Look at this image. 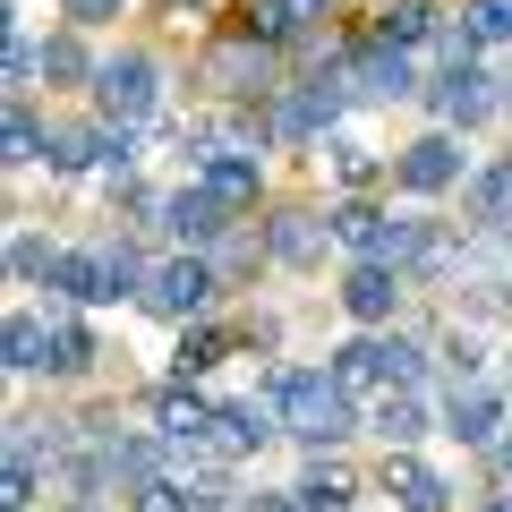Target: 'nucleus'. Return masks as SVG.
I'll return each mask as SVG.
<instances>
[{
    "mask_svg": "<svg viewBox=\"0 0 512 512\" xmlns=\"http://www.w3.org/2000/svg\"><path fill=\"white\" fill-rule=\"evenodd\" d=\"M265 402L282 410V436H299V444H316V453H325V444H342L350 427V393H342V376H333V367H282L274 384H265Z\"/></svg>",
    "mask_w": 512,
    "mask_h": 512,
    "instance_id": "f257e3e1",
    "label": "nucleus"
},
{
    "mask_svg": "<svg viewBox=\"0 0 512 512\" xmlns=\"http://www.w3.org/2000/svg\"><path fill=\"white\" fill-rule=\"evenodd\" d=\"M154 94H163V69H154L146 52H111V60H103V77H94V111H103L111 128L154 120Z\"/></svg>",
    "mask_w": 512,
    "mask_h": 512,
    "instance_id": "f03ea898",
    "label": "nucleus"
},
{
    "mask_svg": "<svg viewBox=\"0 0 512 512\" xmlns=\"http://www.w3.org/2000/svg\"><path fill=\"white\" fill-rule=\"evenodd\" d=\"M146 308L171 316V325L205 316V308H214V265H205V256H163V265H154V282H146Z\"/></svg>",
    "mask_w": 512,
    "mask_h": 512,
    "instance_id": "7ed1b4c3",
    "label": "nucleus"
},
{
    "mask_svg": "<svg viewBox=\"0 0 512 512\" xmlns=\"http://www.w3.org/2000/svg\"><path fill=\"white\" fill-rule=\"evenodd\" d=\"M393 180H402L410 197H444V188H461V137H453V128H427L419 146L393 154Z\"/></svg>",
    "mask_w": 512,
    "mask_h": 512,
    "instance_id": "20e7f679",
    "label": "nucleus"
},
{
    "mask_svg": "<svg viewBox=\"0 0 512 512\" xmlns=\"http://www.w3.org/2000/svg\"><path fill=\"white\" fill-rule=\"evenodd\" d=\"M342 77H350L359 103H402V94H419V69H410V52H393V43L342 52Z\"/></svg>",
    "mask_w": 512,
    "mask_h": 512,
    "instance_id": "39448f33",
    "label": "nucleus"
},
{
    "mask_svg": "<svg viewBox=\"0 0 512 512\" xmlns=\"http://www.w3.org/2000/svg\"><path fill=\"white\" fill-rule=\"evenodd\" d=\"M154 214H163V231H171V239H180V248H188V256H205V248H214V239H222V214H231V205H222V197H214V188H205V180H197V188H171V197H163V205H154Z\"/></svg>",
    "mask_w": 512,
    "mask_h": 512,
    "instance_id": "423d86ee",
    "label": "nucleus"
},
{
    "mask_svg": "<svg viewBox=\"0 0 512 512\" xmlns=\"http://www.w3.org/2000/svg\"><path fill=\"white\" fill-rule=\"evenodd\" d=\"M427 103H436V120H444V128H470V120H487L504 94H495V77L478 69V60H461V69H444L436 86H427Z\"/></svg>",
    "mask_w": 512,
    "mask_h": 512,
    "instance_id": "0eeeda50",
    "label": "nucleus"
},
{
    "mask_svg": "<svg viewBox=\"0 0 512 512\" xmlns=\"http://www.w3.org/2000/svg\"><path fill=\"white\" fill-rule=\"evenodd\" d=\"M325 239H333V222L308 214V205H291V214H274V231H265V256L291 265V274H308V265H325Z\"/></svg>",
    "mask_w": 512,
    "mask_h": 512,
    "instance_id": "6e6552de",
    "label": "nucleus"
},
{
    "mask_svg": "<svg viewBox=\"0 0 512 512\" xmlns=\"http://www.w3.org/2000/svg\"><path fill=\"white\" fill-rule=\"evenodd\" d=\"M52 291H60V299H77V308H103V299H120L111 248H60V265H52Z\"/></svg>",
    "mask_w": 512,
    "mask_h": 512,
    "instance_id": "1a4fd4ad",
    "label": "nucleus"
},
{
    "mask_svg": "<svg viewBox=\"0 0 512 512\" xmlns=\"http://www.w3.org/2000/svg\"><path fill=\"white\" fill-rule=\"evenodd\" d=\"M342 308L359 325H384V316L402 308V265H350L342 274Z\"/></svg>",
    "mask_w": 512,
    "mask_h": 512,
    "instance_id": "9d476101",
    "label": "nucleus"
},
{
    "mask_svg": "<svg viewBox=\"0 0 512 512\" xmlns=\"http://www.w3.org/2000/svg\"><path fill=\"white\" fill-rule=\"evenodd\" d=\"M197 180L214 188L222 205H256V188H265V163H256L248 146H214V154L197 163Z\"/></svg>",
    "mask_w": 512,
    "mask_h": 512,
    "instance_id": "9b49d317",
    "label": "nucleus"
},
{
    "mask_svg": "<svg viewBox=\"0 0 512 512\" xmlns=\"http://www.w3.org/2000/svg\"><path fill=\"white\" fill-rule=\"evenodd\" d=\"M470 222L487 239H512V154H495L487 171H470Z\"/></svg>",
    "mask_w": 512,
    "mask_h": 512,
    "instance_id": "f8f14e48",
    "label": "nucleus"
},
{
    "mask_svg": "<svg viewBox=\"0 0 512 512\" xmlns=\"http://www.w3.org/2000/svg\"><path fill=\"white\" fill-rule=\"evenodd\" d=\"M495 419H504V393H495V384H453V402H444V436L495 444Z\"/></svg>",
    "mask_w": 512,
    "mask_h": 512,
    "instance_id": "ddd939ff",
    "label": "nucleus"
},
{
    "mask_svg": "<svg viewBox=\"0 0 512 512\" xmlns=\"http://www.w3.org/2000/svg\"><path fill=\"white\" fill-rule=\"evenodd\" d=\"M359 427L384 444V453H410V444L427 436V410H419V393H376V410H367Z\"/></svg>",
    "mask_w": 512,
    "mask_h": 512,
    "instance_id": "4468645a",
    "label": "nucleus"
},
{
    "mask_svg": "<svg viewBox=\"0 0 512 512\" xmlns=\"http://www.w3.org/2000/svg\"><path fill=\"white\" fill-rule=\"evenodd\" d=\"M384 487L402 495V512H444V504H453V487H444V478L427 470V461H410V453H393V461H384Z\"/></svg>",
    "mask_w": 512,
    "mask_h": 512,
    "instance_id": "2eb2a0df",
    "label": "nucleus"
},
{
    "mask_svg": "<svg viewBox=\"0 0 512 512\" xmlns=\"http://www.w3.org/2000/svg\"><path fill=\"white\" fill-rule=\"evenodd\" d=\"M333 376H342V393H393L384 342H342V350H333Z\"/></svg>",
    "mask_w": 512,
    "mask_h": 512,
    "instance_id": "dca6fc26",
    "label": "nucleus"
},
{
    "mask_svg": "<svg viewBox=\"0 0 512 512\" xmlns=\"http://www.w3.org/2000/svg\"><path fill=\"white\" fill-rule=\"evenodd\" d=\"M427 35H436V9L427 0H384L376 9V43H393V52H419Z\"/></svg>",
    "mask_w": 512,
    "mask_h": 512,
    "instance_id": "f3484780",
    "label": "nucleus"
},
{
    "mask_svg": "<svg viewBox=\"0 0 512 512\" xmlns=\"http://www.w3.org/2000/svg\"><path fill=\"white\" fill-rule=\"evenodd\" d=\"M0 350H9V367H18V376H52V325H43V316H9Z\"/></svg>",
    "mask_w": 512,
    "mask_h": 512,
    "instance_id": "a211bd4d",
    "label": "nucleus"
},
{
    "mask_svg": "<svg viewBox=\"0 0 512 512\" xmlns=\"http://www.w3.org/2000/svg\"><path fill=\"white\" fill-rule=\"evenodd\" d=\"M69 453V436H60L52 419H9V470H43V461Z\"/></svg>",
    "mask_w": 512,
    "mask_h": 512,
    "instance_id": "6ab92c4d",
    "label": "nucleus"
},
{
    "mask_svg": "<svg viewBox=\"0 0 512 512\" xmlns=\"http://www.w3.org/2000/svg\"><path fill=\"white\" fill-rule=\"evenodd\" d=\"M43 77H52V86H86V77H103V60H86L77 35H52L43 43Z\"/></svg>",
    "mask_w": 512,
    "mask_h": 512,
    "instance_id": "aec40b11",
    "label": "nucleus"
},
{
    "mask_svg": "<svg viewBox=\"0 0 512 512\" xmlns=\"http://www.w3.org/2000/svg\"><path fill=\"white\" fill-rule=\"evenodd\" d=\"M308 18H325V0H256V35H265V43L299 35Z\"/></svg>",
    "mask_w": 512,
    "mask_h": 512,
    "instance_id": "412c9836",
    "label": "nucleus"
},
{
    "mask_svg": "<svg viewBox=\"0 0 512 512\" xmlns=\"http://www.w3.org/2000/svg\"><path fill=\"white\" fill-rule=\"evenodd\" d=\"M86 367H94V333L60 316V325H52V376H86Z\"/></svg>",
    "mask_w": 512,
    "mask_h": 512,
    "instance_id": "4be33fe9",
    "label": "nucleus"
},
{
    "mask_svg": "<svg viewBox=\"0 0 512 512\" xmlns=\"http://www.w3.org/2000/svg\"><path fill=\"white\" fill-rule=\"evenodd\" d=\"M214 77H222L231 94H265V52H256V43H239V52L214 60Z\"/></svg>",
    "mask_w": 512,
    "mask_h": 512,
    "instance_id": "5701e85b",
    "label": "nucleus"
},
{
    "mask_svg": "<svg viewBox=\"0 0 512 512\" xmlns=\"http://www.w3.org/2000/svg\"><path fill=\"white\" fill-rule=\"evenodd\" d=\"M350 495H359V487H350L342 470H325V461H316L308 487H299V504H308V512H350Z\"/></svg>",
    "mask_w": 512,
    "mask_h": 512,
    "instance_id": "b1692460",
    "label": "nucleus"
},
{
    "mask_svg": "<svg viewBox=\"0 0 512 512\" xmlns=\"http://www.w3.org/2000/svg\"><path fill=\"white\" fill-rule=\"evenodd\" d=\"M52 154V137H43V120L26 103H9V163H43Z\"/></svg>",
    "mask_w": 512,
    "mask_h": 512,
    "instance_id": "393cba45",
    "label": "nucleus"
},
{
    "mask_svg": "<svg viewBox=\"0 0 512 512\" xmlns=\"http://www.w3.org/2000/svg\"><path fill=\"white\" fill-rule=\"evenodd\" d=\"M52 265H60V248H43V239L35 231H18V239H9V274H18V282H52Z\"/></svg>",
    "mask_w": 512,
    "mask_h": 512,
    "instance_id": "a878e982",
    "label": "nucleus"
},
{
    "mask_svg": "<svg viewBox=\"0 0 512 512\" xmlns=\"http://www.w3.org/2000/svg\"><path fill=\"white\" fill-rule=\"evenodd\" d=\"M35 77H43V43H35V35H9V94L26 103V86H35Z\"/></svg>",
    "mask_w": 512,
    "mask_h": 512,
    "instance_id": "bb28decb",
    "label": "nucleus"
},
{
    "mask_svg": "<svg viewBox=\"0 0 512 512\" xmlns=\"http://www.w3.org/2000/svg\"><path fill=\"white\" fill-rule=\"evenodd\" d=\"M470 43H512V0H470Z\"/></svg>",
    "mask_w": 512,
    "mask_h": 512,
    "instance_id": "cd10ccee",
    "label": "nucleus"
},
{
    "mask_svg": "<svg viewBox=\"0 0 512 512\" xmlns=\"http://www.w3.org/2000/svg\"><path fill=\"white\" fill-rule=\"evenodd\" d=\"M384 367H393V393H410V384H419V367H427V350H419V342H393V333H384Z\"/></svg>",
    "mask_w": 512,
    "mask_h": 512,
    "instance_id": "c85d7f7f",
    "label": "nucleus"
},
{
    "mask_svg": "<svg viewBox=\"0 0 512 512\" xmlns=\"http://www.w3.org/2000/svg\"><path fill=\"white\" fill-rule=\"evenodd\" d=\"M333 171H342L350 188H367V180H376L384 163H376V154H367V146H350V137H342V146H333Z\"/></svg>",
    "mask_w": 512,
    "mask_h": 512,
    "instance_id": "c756f323",
    "label": "nucleus"
},
{
    "mask_svg": "<svg viewBox=\"0 0 512 512\" xmlns=\"http://www.w3.org/2000/svg\"><path fill=\"white\" fill-rule=\"evenodd\" d=\"M214 359H222V333H205V325H197V333L180 342V376H197V367H214Z\"/></svg>",
    "mask_w": 512,
    "mask_h": 512,
    "instance_id": "7c9ffc66",
    "label": "nucleus"
},
{
    "mask_svg": "<svg viewBox=\"0 0 512 512\" xmlns=\"http://www.w3.org/2000/svg\"><path fill=\"white\" fill-rule=\"evenodd\" d=\"M120 9H128V0H60V18H69V26H111Z\"/></svg>",
    "mask_w": 512,
    "mask_h": 512,
    "instance_id": "2f4dec72",
    "label": "nucleus"
},
{
    "mask_svg": "<svg viewBox=\"0 0 512 512\" xmlns=\"http://www.w3.org/2000/svg\"><path fill=\"white\" fill-rule=\"evenodd\" d=\"M444 367H453V384H478V342H470V333L444 342Z\"/></svg>",
    "mask_w": 512,
    "mask_h": 512,
    "instance_id": "473e14b6",
    "label": "nucleus"
},
{
    "mask_svg": "<svg viewBox=\"0 0 512 512\" xmlns=\"http://www.w3.org/2000/svg\"><path fill=\"white\" fill-rule=\"evenodd\" d=\"M248 512H308V504H299V487H274V495H248Z\"/></svg>",
    "mask_w": 512,
    "mask_h": 512,
    "instance_id": "72a5a7b5",
    "label": "nucleus"
},
{
    "mask_svg": "<svg viewBox=\"0 0 512 512\" xmlns=\"http://www.w3.org/2000/svg\"><path fill=\"white\" fill-rule=\"evenodd\" d=\"M495 461H504V470H512V436H504V444H495Z\"/></svg>",
    "mask_w": 512,
    "mask_h": 512,
    "instance_id": "f704fd0d",
    "label": "nucleus"
},
{
    "mask_svg": "<svg viewBox=\"0 0 512 512\" xmlns=\"http://www.w3.org/2000/svg\"><path fill=\"white\" fill-rule=\"evenodd\" d=\"M487 512H512V495H495V504H487Z\"/></svg>",
    "mask_w": 512,
    "mask_h": 512,
    "instance_id": "c9c22d12",
    "label": "nucleus"
},
{
    "mask_svg": "<svg viewBox=\"0 0 512 512\" xmlns=\"http://www.w3.org/2000/svg\"><path fill=\"white\" fill-rule=\"evenodd\" d=\"M504 393H512V367H504Z\"/></svg>",
    "mask_w": 512,
    "mask_h": 512,
    "instance_id": "e433bc0d",
    "label": "nucleus"
},
{
    "mask_svg": "<svg viewBox=\"0 0 512 512\" xmlns=\"http://www.w3.org/2000/svg\"><path fill=\"white\" fill-rule=\"evenodd\" d=\"M504 111H512V94H504Z\"/></svg>",
    "mask_w": 512,
    "mask_h": 512,
    "instance_id": "4c0bfd02",
    "label": "nucleus"
},
{
    "mask_svg": "<svg viewBox=\"0 0 512 512\" xmlns=\"http://www.w3.org/2000/svg\"><path fill=\"white\" fill-rule=\"evenodd\" d=\"M197 9H205V0H197Z\"/></svg>",
    "mask_w": 512,
    "mask_h": 512,
    "instance_id": "58836bf2",
    "label": "nucleus"
},
{
    "mask_svg": "<svg viewBox=\"0 0 512 512\" xmlns=\"http://www.w3.org/2000/svg\"><path fill=\"white\" fill-rule=\"evenodd\" d=\"M504 495H512V487H504Z\"/></svg>",
    "mask_w": 512,
    "mask_h": 512,
    "instance_id": "ea45409f",
    "label": "nucleus"
}]
</instances>
